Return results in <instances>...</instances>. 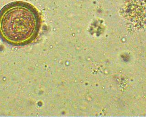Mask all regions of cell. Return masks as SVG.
<instances>
[{"label": "cell", "instance_id": "6da1fadb", "mask_svg": "<svg viewBox=\"0 0 146 117\" xmlns=\"http://www.w3.org/2000/svg\"><path fill=\"white\" fill-rule=\"evenodd\" d=\"M41 19L38 10L24 1H15L0 11V37L13 46L31 44L38 37Z\"/></svg>", "mask_w": 146, "mask_h": 117}]
</instances>
